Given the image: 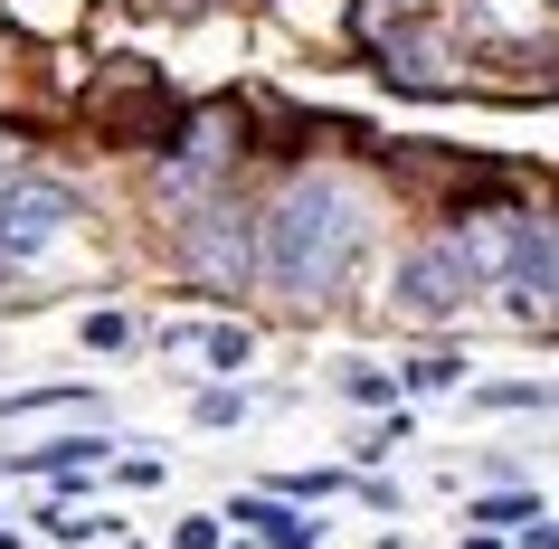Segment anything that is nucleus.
<instances>
[{
  "label": "nucleus",
  "instance_id": "nucleus-9",
  "mask_svg": "<svg viewBox=\"0 0 559 549\" xmlns=\"http://www.w3.org/2000/svg\"><path fill=\"white\" fill-rule=\"evenodd\" d=\"M455 379H465V360H455V350H437V360H408V370H399V389H417V398H445Z\"/></svg>",
  "mask_w": 559,
  "mask_h": 549
},
{
  "label": "nucleus",
  "instance_id": "nucleus-11",
  "mask_svg": "<svg viewBox=\"0 0 559 549\" xmlns=\"http://www.w3.org/2000/svg\"><path fill=\"white\" fill-rule=\"evenodd\" d=\"M484 407H559V389H540V379H493Z\"/></svg>",
  "mask_w": 559,
  "mask_h": 549
},
{
  "label": "nucleus",
  "instance_id": "nucleus-14",
  "mask_svg": "<svg viewBox=\"0 0 559 549\" xmlns=\"http://www.w3.org/2000/svg\"><path fill=\"white\" fill-rule=\"evenodd\" d=\"M237 417H247V398H237V389H209V398H200V427H237Z\"/></svg>",
  "mask_w": 559,
  "mask_h": 549
},
{
  "label": "nucleus",
  "instance_id": "nucleus-5",
  "mask_svg": "<svg viewBox=\"0 0 559 549\" xmlns=\"http://www.w3.org/2000/svg\"><path fill=\"white\" fill-rule=\"evenodd\" d=\"M95 123H105V133H123V143H162V133H180V105L162 95V76H152V67H123L115 95L95 86Z\"/></svg>",
  "mask_w": 559,
  "mask_h": 549
},
{
  "label": "nucleus",
  "instance_id": "nucleus-3",
  "mask_svg": "<svg viewBox=\"0 0 559 549\" xmlns=\"http://www.w3.org/2000/svg\"><path fill=\"white\" fill-rule=\"evenodd\" d=\"M67 228H76V190L48 171H10L0 180V265H38L58 256Z\"/></svg>",
  "mask_w": 559,
  "mask_h": 549
},
{
  "label": "nucleus",
  "instance_id": "nucleus-4",
  "mask_svg": "<svg viewBox=\"0 0 559 549\" xmlns=\"http://www.w3.org/2000/svg\"><path fill=\"white\" fill-rule=\"evenodd\" d=\"M474 294H484V285H474L465 247L437 237V247H408V256H399V275H389V313H399V322H455Z\"/></svg>",
  "mask_w": 559,
  "mask_h": 549
},
{
  "label": "nucleus",
  "instance_id": "nucleus-13",
  "mask_svg": "<svg viewBox=\"0 0 559 549\" xmlns=\"http://www.w3.org/2000/svg\"><path fill=\"white\" fill-rule=\"evenodd\" d=\"M38 530H48V540H95L105 521H86V512H67V502H48V512H38Z\"/></svg>",
  "mask_w": 559,
  "mask_h": 549
},
{
  "label": "nucleus",
  "instance_id": "nucleus-1",
  "mask_svg": "<svg viewBox=\"0 0 559 549\" xmlns=\"http://www.w3.org/2000/svg\"><path fill=\"white\" fill-rule=\"evenodd\" d=\"M360 247H370V200L342 171H295L265 208V285L295 303H332L360 275Z\"/></svg>",
  "mask_w": 559,
  "mask_h": 549
},
{
  "label": "nucleus",
  "instance_id": "nucleus-8",
  "mask_svg": "<svg viewBox=\"0 0 559 549\" xmlns=\"http://www.w3.org/2000/svg\"><path fill=\"white\" fill-rule=\"evenodd\" d=\"M200 360H209V370H247V360H257V332H237V322H209V332H200Z\"/></svg>",
  "mask_w": 559,
  "mask_h": 549
},
{
  "label": "nucleus",
  "instance_id": "nucleus-17",
  "mask_svg": "<svg viewBox=\"0 0 559 549\" xmlns=\"http://www.w3.org/2000/svg\"><path fill=\"white\" fill-rule=\"evenodd\" d=\"M465 549H502V540H493V530H474V540H465Z\"/></svg>",
  "mask_w": 559,
  "mask_h": 549
},
{
  "label": "nucleus",
  "instance_id": "nucleus-7",
  "mask_svg": "<svg viewBox=\"0 0 559 549\" xmlns=\"http://www.w3.org/2000/svg\"><path fill=\"white\" fill-rule=\"evenodd\" d=\"M342 398H352V407H389V398H399V370H380V360H342Z\"/></svg>",
  "mask_w": 559,
  "mask_h": 549
},
{
  "label": "nucleus",
  "instance_id": "nucleus-10",
  "mask_svg": "<svg viewBox=\"0 0 559 549\" xmlns=\"http://www.w3.org/2000/svg\"><path fill=\"white\" fill-rule=\"evenodd\" d=\"M474 521H493V530H531L540 502H531V492H493V502H474Z\"/></svg>",
  "mask_w": 559,
  "mask_h": 549
},
{
  "label": "nucleus",
  "instance_id": "nucleus-12",
  "mask_svg": "<svg viewBox=\"0 0 559 549\" xmlns=\"http://www.w3.org/2000/svg\"><path fill=\"white\" fill-rule=\"evenodd\" d=\"M76 342H86V350H123V342H133V322H123V313H86V322H76Z\"/></svg>",
  "mask_w": 559,
  "mask_h": 549
},
{
  "label": "nucleus",
  "instance_id": "nucleus-6",
  "mask_svg": "<svg viewBox=\"0 0 559 549\" xmlns=\"http://www.w3.org/2000/svg\"><path fill=\"white\" fill-rule=\"evenodd\" d=\"M228 521H247V530H257L265 549H313V540H323V521H304L295 502H275V492H237V502H228Z\"/></svg>",
  "mask_w": 559,
  "mask_h": 549
},
{
  "label": "nucleus",
  "instance_id": "nucleus-2",
  "mask_svg": "<svg viewBox=\"0 0 559 549\" xmlns=\"http://www.w3.org/2000/svg\"><path fill=\"white\" fill-rule=\"evenodd\" d=\"M180 275L209 294H237L265 275V208L247 218V208H190L180 218Z\"/></svg>",
  "mask_w": 559,
  "mask_h": 549
},
{
  "label": "nucleus",
  "instance_id": "nucleus-16",
  "mask_svg": "<svg viewBox=\"0 0 559 549\" xmlns=\"http://www.w3.org/2000/svg\"><path fill=\"white\" fill-rule=\"evenodd\" d=\"M522 549H559V521H531V530H522Z\"/></svg>",
  "mask_w": 559,
  "mask_h": 549
},
{
  "label": "nucleus",
  "instance_id": "nucleus-15",
  "mask_svg": "<svg viewBox=\"0 0 559 549\" xmlns=\"http://www.w3.org/2000/svg\"><path fill=\"white\" fill-rule=\"evenodd\" d=\"M171 549H218V521H209V512H190V521H171Z\"/></svg>",
  "mask_w": 559,
  "mask_h": 549
}]
</instances>
